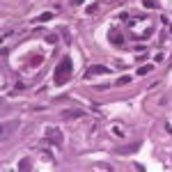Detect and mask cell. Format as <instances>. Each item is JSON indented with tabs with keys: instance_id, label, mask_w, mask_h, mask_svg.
<instances>
[{
	"instance_id": "cell-1",
	"label": "cell",
	"mask_w": 172,
	"mask_h": 172,
	"mask_svg": "<svg viewBox=\"0 0 172 172\" xmlns=\"http://www.w3.org/2000/svg\"><path fill=\"white\" fill-rule=\"evenodd\" d=\"M69 78H71V57H62V62L57 64V69H55V83L57 85H64Z\"/></svg>"
},
{
	"instance_id": "cell-2",
	"label": "cell",
	"mask_w": 172,
	"mask_h": 172,
	"mask_svg": "<svg viewBox=\"0 0 172 172\" xmlns=\"http://www.w3.org/2000/svg\"><path fill=\"white\" fill-rule=\"evenodd\" d=\"M46 136H48V140H53L55 145H62V136L55 131V128H48V131H46Z\"/></svg>"
},
{
	"instance_id": "cell-3",
	"label": "cell",
	"mask_w": 172,
	"mask_h": 172,
	"mask_svg": "<svg viewBox=\"0 0 172 172\" xmlns=\"http://www.w3.org/2000/svg\"><path fill=\"white\" fill-rule=\"evenodd\" d=\"M83 115H85V110H64L62 117L64 119H76V117H83Z\"/></svg>"
},
{
	"instance_id": "cell-4",
	"label": "cell",
	"mask_w": 172,
	"mask_h": 172,
	"mask_svg": "<svg viewBox=\"0 0 172 172\" xmlns=\"http://www.w3.org/2000/svg\"><path fill=\"white\" fill-rule=\"evenodd\" d=\"M90 74H108V67L94 64V67H90Z\"/></svg>"
},
{
	"instance_id": "cell-5",
	"label": "cell",
	"mask_w": 172,
	"mask_h": 172,
	"mask_svg": "<svg viewBox=\"0 0 172 172\" xmlns=\"http://www.w3.org/2000/svg\"><path fill=\"white\" fill-rule=\"evenodd\" d=\"M151 69H154V64H145V67H140V69L136 71V76H147Z\"/></svg>"
},
{
	"instance_id": "cell-6",
	"label": "cell",
	"mask_w": 172,
	"mask_h": 172,
	"mask_svg": "<svg viewBox=\"0 0 172 172\" xmlns=\"http://www.w3.org/2000/svg\"><path fill=\"white\" fill-rule=\"evenodd\" d=\"M110 41H113V44H124V37L122 35H119V32H110Z\"/></svg>"
},
{
	"instance_id": "cell-7",
	"label": "cell",
	"mask_w": 172,
	"mask_h": 172,
	"mask_svg": "<svg viewBox=\"0 0 172 172\" xmlns=\"http://www.w3.org/2000/svg\"><path fill=\"white\" fill-rule=\"evenodd\" d=\"M51 18H53V14H51V12H44V14H41V16H39V18H35V21H39V23H44V21H51Z\"/></svg>"
},
{
	"instance_id": "cell-8",
	"label": "cell",
	"mask_w": 172,
	"mask_h": 172,
	"mask_svg": "<svg viewBox=\"0 0 172 172\" xmlns=\"http://www.w3.org/2000/svg\"><path fill=\"white\" fill-rule=\"evenodd\" d=\"M131 83V76H122V78H117V85H128Z\"/></svg>"
},
{
	"instance_id": "cell-9",
	"label": "cell",
	"mask_w": 172,
	"mask_h": 172,
	"mask_svg": "<svg viewBox=\"0 0 172 172\" xmlns=\"http://www.w3.org/2000/svg\"><path fill=\"white\" fill-rule=\"evenodd\" d=\"M145 7H147V9H151V7H156V0H145Z\"/></svg>"
},
{
	"instance_id": "cell-10",
	"label": "cell",
	"mask_w": 172,
	"mask_h": 172,
	"mask_svg": "<svg viewBox=\"0 0 172 172\" xmlns=\"http://www.w3.org/2000/svg\"><path fill=\"white\" fill-rule=\"evenodd\" d=\"M18 170H30V163H28V161H23V163L18 165Z\"/></svg>"
},
{
	"instance_id": "cell-11",
	"label": "cell",
	"mask_w": 172,
	"mask_h": 172,
	"mask_svg": "<svg viewBox=\"0 0 172 172\" xmlns=\"http://www.w3.org/2000/svg\"><path fill=\"white\" fill-rule=\"evenodd\" d=\"M80 2H83V0H74V5H80Z\"/></svg>"
},
{
	"instance_id": "cell-12",
	"label": "cell",
	"mask_w": 172,
	"mask_h": 172,
	"mask_svg": "<svg viewBox=\"0 0 172 172\" xmlns=\"http://www.w3.org/2000/svg\"><path fill=\"white\" fill-rule=\"evenodd\" d=\"M170 32H172V25H170Z\"/></svg>"
}]
</instances>
